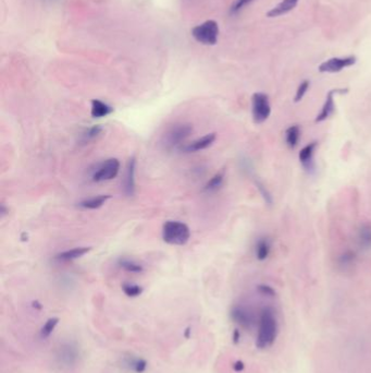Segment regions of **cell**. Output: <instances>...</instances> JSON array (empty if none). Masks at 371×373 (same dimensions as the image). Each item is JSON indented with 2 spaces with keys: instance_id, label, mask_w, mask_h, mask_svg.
Instances as JSON below:
<instances>
[{
  "instance_id": "6da1fadb",
  "label": "cell",
  "mask_w": 371,
  "mask_h": 373,
  "mask_svg": "<svg viewBox=\"0 0 371 373\" xmlns=\"http://www.w3.org/2000/svg\"><path fill=\"white\" fill-rule=\"evenodd\" d=\"M277 333H279V325H277V320L273 309L269 307L264 308L261 312V316H259L258 333L256 339L257 348L266 349L268 347H271L276 340Z\"/></svg>"
},
{
  "instance_id": "7a4b0ae2",
  "label": "cell",
  "mask_w": 371,
  "mask_h": 373,
  "mask_svg": "<svg viewBox=\"0 0 371 373\" xmlns=\"http://www.w3.org/2000/svg\"><path fill=\"white\" fill-rule=\"evenodd\" d=\"M80 359L81 349L74 341H63L54 351V360L62 369H74L79 365Z\"/></svg>"
},
{
  "instance_id": "3957f363",
  "label": "cell",
  "mask_w": 371,
  "mask_h": 373,
  "mask_svg": "<svg viewBox=\"0 0 371 373\" xmlns=\"http://www.w3.org/2000/svg\"><path fill=\"white\" fill-rule=\"evenodd\" d=\"M191 237V230L187 224L179 221H168L162 227V239L171 245L187 244Z\"/></svg>"
},
{
  "instance_id": "277c9868",
  "label": "cell",
  "mask_w": 371,
  "mask_h": 373,
  "mask_svg": "<svg viewBox=\"0 0 371 373\" xmlns=\"http://www.w3.org/2000/svg\"><path fill=\"white\" fill-rule=\"evenodd\" d=\"M193 127L189 123H178L166 131L163 135V144L165 149L172 150L181 147L192 134Z\"/></svg>"
},
{
  "instance_id": "5b68a950",
  "label": "cell",
  "mask_w": 371,
  "mask_h": 373,
  "mask_svg": "<svg viewBox=\"0 0 371 373\" xmlns=\"http://www.w3.org/2000/svg\"><path fill=\"white\" fill-rule=\"evenodd\" d=\"M193 38L205 45H215L219 36V25L216 21L208 20L192 30Z\"/></svg>"
},
{
  "instance_id": "8992f818",
  "label": "cell",
  "mask_w": 371,
  "mask_h": 373,
  "mask_svg": "<svg viewBox=\"0 0 371 373\" xmlns=\"http://www.w3.org/2000/svg\"><path fill=\"white\" fill-rule=\"evenodd\" d=\"M252 114L255 123L265 122L271 115V105L265 93H255L252 98Z\"/></svg>"
},
{
  "instance_id": "52a82bcc",
  "label": "cell",
  "mask_w": 371,
  "mask_h": 373,
  "mask_svg": "<svg viewBox=\"0 0 371 373\" xmlns=\"http://www.w3.org/2000/svg\"><path fill=\"white\" fill-rule=\"evenodd\" d=\"M120 170V162L117 158H109L101 163L97 167L94 174H92V180L95 183H103V181H109L117 177Z\"/></svg>"
},
{
  "instance_id": "ba28073f",
  "label": "cell",
  "mask_w": 371,
  "mask_h": 373,
  "mask_svg": "<svg viewBox=\"0 0 371 373\" xmlns=\"http://www.w3.org/2000/svg\"><path fill=\"white\" fill-rule=\"evenodd\" d=\"M356 63V57H335L330 58L327 61L322 62L319 66L318 70L322 74H338L343 69L354 66Z\"/></svg>"
},
{
  "instance_id": "9c48e42d",
  "label": "cell",
  "mask_w": 371,
  "mask_h": 373,
  "mask_svg": "<svg viewBox=\"0 0 371 373\" xmlns=\"http://www.w3.org/2000/svg\"><path fill=\"white\" fill-rule=\"evenodd\" d=\"M231 319L238 325L249 329L254 324V315L247 308L242 306L233 307L231 310Z\"/></svg>"
},
{
  "instance_id": "30bf717a",
  "label": "cell",
  "mask_w": 371,
  "mask_h": 373,
  "mask_svg": "<svg viewBox=\"0 0 371 373\" xmlns=\"http://www.w3.org/2000/svg\"><path fill=\"white\" fill-rule=\"evenodd\" d=\"M216 133H208L206 135L201 136L199 139L194 140L191 143L185 144L184 147L181 148V151H183L184 153H195V152H199L202 150H206L209 147L213 144V142L216 141Z\"/></svg>"
},
{
  "instance_id": "8fae6325",
  "label": "cell",
  "mask_w": 371,
  "mask_h": 373,
  "mask_svg": "<svg viewBox=\"0 0 371 373\" xmlns=\"http://www.w3.org/2000/svg\"><path fill=\"white\" fill-rule=\"evenodd\" d=\"M135 170H136V161L134 157L129 158L124 180H123V191L127 197H133L135 193Z\"/></svg>"
},
{
  "instance_id": "7c38bea8",
  "label": "cell",
  "mask_w": 371,
  "mask_h": 373,
  "mask_svg": "<svg viewBox=\"0 0 371 373\" xmlns=\"http://www.w3.org/2000/svg\"><path fill=\"white\" fill-rule=\"evenodd\" d=\"M340 91L342 90H332L327 94L326 101H324V104L321 108V112L318 114V116L316 117L314 121L316 122H322L324 120H327L328 118L335 113L336 109V104H335V94L339 93Z\"/></svg>"
},
{
  "instance_id": "4fadbf2b",
  "label": "cell",
  "mask_w": 371,
  "mask_h": 373,
  "mask_svg": "<svg viewBox=\"0 0 371 373\" xmlns=\"http://www.w3.org/2000/svg\"><path fill=\"white\" fill-rule=\"evenodd\" d=\"M123 367L133 373H145L148 368V362L142 357L129 354L123 359Z\"/></svg>"
},
{
  "instance_id": "5bb4252c",
  "label": "cell",
  "mask_w": 371,
  "mask_h": 373,
  "mask_svg": "<svg viewBox=\"0 0 371 373\" xmlns=\"http://www.w3.org/2000/svg\"><path fill=\"white\" fill-rule=\"evenodd\" d=\"M300 0H282L280 4H277L274 8H272L270 11L267 13L269 17H277L283 14L289 13L293 9L298 6Z\"/></svg>"
},
{
  "instance_id": "9a60e30c",
  "label": "cell",
  "mask_w": 371,
  "mask_h": 373,
  "mask_svg": "<svg viewBox=\"0 0 371 373\" xmlns=\"http://www.w3.org/2000/svg\"><path fill=\"white\" fill-rule=\"evenodd\" d=\"M90 249L91 248H89V247L74 248V249H71V250L64 251V252H61V253L57 254V256L54 257V259L57 261H59V262H70V261L77 260V259L82 258L83 256H85L86 253H88L90 251Z\"/></svg>"
},
{
  "instance_id": "2e32d148",
  "label": "cell",
  "mask_w": 371,
  "mask_h": 373,
  "mask_svg": "<svg viewBox=\"0 0 371 373\" xmlns=\"http://www.w3.org/2000/svg\"><path fill=\"white\" fill-rule=\"evenodd\" d=\"M114 113V108L110 105L99 101V99H92L91 101V109L90 115L94 118H103L107 117Z\"/></svg>"
},
{
  "instance_id": "e0dca14e",
  "label": "cell",
  "mask_w": 371,
  "mask_h": 373,
  "mask_svg": "<svg viewBox=\"0 0 371 373\" xmlns=\"http://www.w3.org/2000/svg\"><path fill=\"white\" fill-rule=\"evenodd\" d=\"M316 148H317V142H311L301 150V152L299 154V158H300V162L303 164L304 167H306V168L311 167L313 154H314V151H316Z\"/></svg>"
},
{
  "instance_id": "ac0fdd59",
  "label": "cell",
  "mask_w": 371,
  "mask_h": 373,
  "mask_svg": "<svg viewBox=\"0 0 371 373\" xmlns=\"http://www.w3.org/2000/svg\"><path fill=\"white\" fill-rule=\"evenodd\" d=\"M300 136H301V129L298 125H293L289 127L285 131V141L287 147L292 150L298 147Z\"/></svg>"
},
{
  "instance_id": "d6986e66",
  "label": "cell",
  "mask_w": 371,
  "mask_h": 373,
  "mask_svg": "<svg viewBox=\"0 0 371 373\" xmlns=\"http://www.w3.org/2000/svg\"><path fill=\"white\" fill-rule=\"evenodd\" d=\"M109 199H110V196L94 197V198L86 199V200H84V201L80 202L79 206H81L83 208H87V210H96V208L103 206Z\"/></svg>"
},
{
  "instance_id": "ffe728a7",
  "label": "cell",
  "mask_w": 371,
  "mask_h": 373,
  "mask_svg": "<svg viewBox=\"0 0 371 373\" xmlns=\"http://www.w3.org/2000/svg\"><path fill=\"white\" fill-rule=\"evenodd\" d=\"M118 265L122 270H124L128 273H134V274H140V273H142L144 271L143 265L140 264V263H137L136 261L131 260V259H126V258L119 259Z\"/></svg>"
},
{
  "instance_id": "44dd1931",
  "label": "cell",
  "mask_w": 371,
  "mask_h": 373,
  "mask_svg": "<svg viewBox=\"0 0 371 373\" xmlns=\"http://www.w3.org/2000/svg\"><path fill=\"white\" fill-rule=\"evenodd\" d=\"M358 242L363 249H371V225H363L358 232Z\"/></svg>"
},
{
  "instance_id": "7402d4cb",
  "label": "cell",
  "mask_w": 371,
  "mask_h": 373,
  "mask_svg": "<svg viewBox=\"0 0 371 373\" xmlns=\"http://www.w3.org/2000/svg\"><path fill=\"white\" fill-rule=\"evenodd\" d=\"M59 317H49V319L45 322V324L41 327L40 330V338L42 340H47L49 336L54 332L55 327L59 324Z\"/></svg>"
},
{
  "instance_id": "603a6c76",
  "label": "cell",
  "mask_w": 371,
  "mask_h": 373,
  "mask_svg": "<svg viewBox=\"0 0 371 373\" xmlns=\"http://www.w3.org/2000/svg\"><path fill=\"white\" fill-rule=\"evenodd\" d=\"M225 170H221L219 172H217V174L213 176L208 183L207 185L205 186V191H207V192H215V191H217L218 189L221 188V186L224 185V181H225Z\"/></svg>"
},
{
  "instance_id": "cb8c5ba5",
  "label": "cell",
  "mask_w": 371,
  "mask_h": 373,
  "mask_svg": "<svg viewBox=\"0 0 371 373\" xmlns=\"http://www.w3.org/2000/svg\"><path fill=\"white\" fill-rule=\"evenodd\" d=\"M269 254H270V243L268 239H259L256 244V258L259 261H264L269 257Z\"/></svg>"
},
{
  "instance_id": "d4e9b609",
  "label": "cell",
  "mask_w": 371,
  "mask_h": 373,
  "mask_svg": "<svg viewBox=\"0 0 371 373\" xmlns=\"http://www.w3.org/2000/svg\"><path fill=\"white\" fill-rule=\"evenodd\" d=\"M122 292L124 293V295H126L129 298H136L143 294L144 288L137 284L124 283L122 285Z\"/></svg>"
},
{
  "instance_id": "484cf974",
  "label": "cell",
  "mask_w": 371,
  "mask_h": 373,
  "mask_svg": "<svg viewBox=\"0 0 371 373\" xmlns=\"http://www.w3.org/2000/svg\"><path fill=\"white\" fill-rule=\"evenodd\" d=\"M101 132H103V127H100L99 125L92 126V127H90L89 129H87L84 133H83L81 141H82L83 143H87V142H89V141H92L94 139H96L97 136H98Z\"/></svg>"
},
{
  "instance_id": "4316f807",
  "label": "cell",
  "mask_w": 371,
  "mask_h": 373,
  "mask_svg": "<svg viewBox=\"0 0 371 373\" xmlns=\"http://www.w3.org/2000/svg\"><path fill=\"white\" fill-rule=\"evenodd\" d=\"M310 86V83L308 80H305L303 81L302 83L300 84V86L298 87V91H296V94H295V97H294V102L295 103H299L301 102L302 99L304 98V96L306 95V93H307V91Z\"/></svg>"
},
{
  "instance_id": "83f0119b",
  "label": "cell",
  "mask_w": 371,
  "mask_h": 373,
  "mask_svg": "<svg viewBox=\"0 0 371 373\" xmlns=\"http://www.w3.org/2000/svg\"><path fill=\"white\" fill-rule=\"evenodd\" d=\"M354 260H355V254L351 252H346L343 254L342 257H340V264L342 267H347L351 264V262H354Z\"/></svg>"
},
{
  "instance_id": "f1b7e54d",
  "label": "cell",
  "mask_w": 371,
  "mask_h": 373,
  "mask_svg": "<svg viewBox=\"0 0 371 373\" xmlns=\"http://www.w3.org/2000/svg\"><path fill=\"white\" fill-rule=\"evenodd\" d=\"M253 2H255V0H237L235 5L233 6V8H232V12H237L239 10H242L244 7H246L249 4H252Z\"/></svg>"
},
{
  "instance_id": "f546056e",
  "label": "cell",
  "mask_w": 371,
  "mask_h": 373,
  "mask_svg": "<svg viewBox=\"0 0 371 373\" xmlns=\"http://www.w3.org/2000/svg\"><path fill=\"white\" fill-rule=\"evenodd\" d=\"M258 290H259V293L265 295V296L273 297L274 294H275L274 290L270 286H268V285H261V286H258Z\"/></svg>"
},
{
  "instance_id": "4dcf8cb0",
  "label": "cell",
  "mask_w": 371,
  "mask_h": 373,
  "mask_svg": "<svg viewBox=\"0 0 371 373\" xmlns=\"http://www.w3.org/2000/svg\"><path fill=\"white\" fill-rule=\"evenodd\" d=\"M244 368H245V366H244V363H243L242 361H236V362L234 363V365H233V369H234V371H236V372L243 371V370H244Z\"/></svg>"
},
{
  "instance_id": "1f68e13d",
  "label": "cell",
  "mask_w": 371,
  "mask_h": 373,
  "mask_svg": "<svg viewBox=\"0 0 371 373\" xmlns=\"http://www.w3.org/2000/svg\"><path fill=\"white\" fill-rule=\"evenodd\" d=\"M238 339H239V333H238L237 330H235L234 333H233V342L234 343H237L238 342Z\"/></svg>"
},
{
  "instance_id": "d6a6232c",
  "label": "cell",
  "mask_w": 371,
  "mask_h": 373,
  "mask_svg": "<svg viewBox=\"0 0 371 373\" xmlns=\"http://www.w3.org/2000/svg\"><path fill=\"white\" fill-rule=\"evenodd\" d=\"M33 307H34V308L36 307V308H39V309H42V306H41L39 303H37V301H34V303H33Z\"/></svg>"
}]
</instances>
